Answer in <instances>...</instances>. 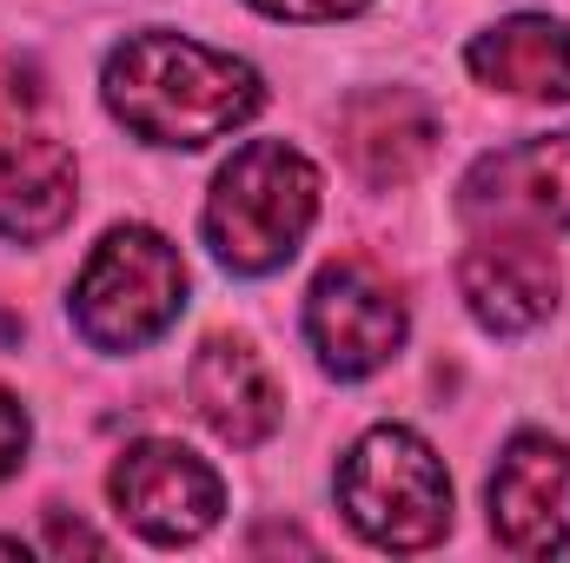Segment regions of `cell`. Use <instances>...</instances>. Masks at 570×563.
Masks as SVG:
<instances>
[{"label": "cell", "mask_w": 570, "mask_h": 563, "mask_svg": "<svg viewBox=\"0 0 570 563\" xmlns=\"http://www.w3.org/2000/svg\"><path fill=\"white\" fill-rule=\"evenodd\" d=\"M100 87L114 120L146 146H213L266 107V87L246 60L166 27L127 33L107 53Z\"/></svg>", "instance_id": "6da1fadb"}, {"label": "cell", "mask_w": 570, "mask_h": 563, "mask_svg": "<svg viewBox=\"0 0 570 563\" xmlns=\"http://www.w3.org/2000/svg\"><path fill=\"white\" fill-rule=\"evenodd\" d=\"M318 219V166L285 140H253L226 159L206 199V246L226 273H279Z\"/></svg>", "instance_id": "7a4b0ae2"}, {"label": "cell", "mask_w": 570, "mask_h": 563, "mask_svg": "<svg viewBox=\"0 0 570 563\" xmlns=\"http://www.w3.org/2000/svg\"><path fill=\"white\" fill-rule=\"evenodd\" d=\"M338 511L379 551H431L451 531V477L419 431L379 424L338 464Z\"/></svg>", "instance_id": "3957f363"}, {"label": "cell", "mask_w": 570, "mask_h": 563, "mask_svg": "<svg viewBox=\"0 0 570 563\" xmlns=\"http://www.w3.org/2000/svg\"><path fill=\"white\" fill-rule=\"evenodd\" d=\"M186 305V259L153 226H114L73 285V325L100 352L153 345Z\"/></svg>", "instance_id": "277c9868"}, {"label": "cell", "mask_w": 570, "mask_h": 563, "mask_svg": "<svg viewBox=\"0 0 570 563\" xmlns=\"http://www.w3.org/2000/svg\"><path fill=\"white\" fill-rule=\"evenodd\" d=\"M305 338L332 378H372L405 345V298L365 259H338L312 279L305 298Z\"/></svg>", "instance_id": "5b68a950"}, {"label": "cell", "mask_w": 570, "mask_h": 563, "mask_svg": "<svg viewBox=\"0 0 570 563\" xmlns=\"http://www.w3.org/2000/svg\"><path fill=\"white\" fill-rule=\"evenodd\" d=\"M114 504L146 544H193L219 524L226 484L206 457L173 437H146L114 464Z\"/></svg>", "instance_id": "8992f818"}, {"label": "cell", "mask_w": 570, "mask_h": 563, "mask_svg": "<svg viewBox=\"0 0 570 563\" xmlns=\"http://www.w3.org/2000/svg\"><path fill=\"white\" fill-rule=\"evenodd\" d=\"M458 206L471 226H491V233H558V226H570V134L484 152L464 172Z\"/></svg>", "instance_id": "52a82bcc"}, {"label": "cell", "mask_w": 570, "mask_h": 563, "mask_svg": "<svg viewBox=\"0 0 570 563\" xmlns=\"http://www.w3.org/2000/svg\"><path fill=\"white\" fill-rule=\"evenodd\" d=\"M491 537L511 557H558L570 544V451L558 437H511L491 471Z\"/></svg>", "instance_id": "ba28073f"}, {"label": "cell", "mask_w": 570, "mask_h": 563, "mask_svg": "<svg viewBox=\"0 0 570 563\" xmlns=\"http://www.w3.org/2000/svg\"><path fill=\"white\" fill-rule=\"evenodd\" d=\"M458 292L471 305V318L484 332H531L558 312V292H564V273L551 259L544 239L531 233H491L478 239L464 259H458Z\"/></svg>", "instance_id": "9c48e42d"}, {"label": "cell", "mask_w": 570, "mask_h": 563, "mask_svg": "<svg viewBox=\"0 0 570 563\" xmlns=\"http://www.w3.org/2000/svg\"><path fill=\"white\" fill-rule=\"evenodd\" d=\"M338 146H345L352 172L385 192V186H405V179L425 172V159L438 152V113L412 87H372V93L345 100Z\"/></svg>", "instance_id": "30bf717a"}, {"label": "cell", "mask_w": 570, "mask_h": 563, "mask_svg": "<svg viewBox=\"0 0 570 563\" xmlns=\"http://www.w3.org/2000/svg\"><path fill=\"white\" fill-rule=\"evenodd\" d=\"M193 405L226 444H266L285 418V392L273 365L246 338H206L193 358Z\"/></svg>", "instance_id": "8fae6325"}, {"label": "cell", "mask_w": 570, "mask_h": 563, "mask_svg": "<svg viewBox=\"0 0 570 563\" xmlns=\"http://www.w3.org/2000/svg\"><path fill=\"white\" fill-rule=\"evenodd\" d=\"M73 152L47 134H0V233L33 246L73 219Z\"/></svg>", "instance_id": "7c38bea8"}, {"label": "cell", "mask_w": 570, "mask_h": 563, "mask_svg": "<svg viewBox=\"0 0 570 563\" xmlns=\"http://www.w3.org/2000/svg\"><path fill=\"white\" fill-rule=\"evenodd\" d=\"M464 67L518 100H570V27L551 13H511L464 47Z\"/></svg>", "instance_id": "4fadbf2b"}, {"label": "cell", "mask_w": 570, "mask_h": 563, "mask_svg": "<svg viewBox=\"0 0 570 563\" xmlns=\"http://www.w3.org/2000/svg\"><path fill=\"white\" fill-rule=\"evenodd\" d=\"M27 437H33V424H27V412H20V398H13V392H0V477H13V471H20Z\"/></svg>", "instance_id": "5bb4252c"}, {"label": "cell", "mask_w": 570, "mask_h": 563, "mask_svg": "<svg viewBox=\"0 0 570 563\" xmlns=\"http://www.w3.org/2000/svg\"><path fill=\"white\" fill-rule=\"evenodd\" d=\"M253 7L273 13V20H345V13H358L372 0H253Z\"/></svg>", "instance_id": "9a60e30c"}, {"label": "cell", "mask_w": 570, "mask_h": 563, "mask_svg": "<svg viewBox=\"0 0 570 563\" xmlns=\"http://www.w3.org/2000/svg\"><path fill=\"white\" fill-rule=\"evenodd\" d=\"M47 551H60V557H67V551H94V557H100L107 544H100L87 524H67V517H53V531H47Z\"/></svg>", "instance_id": "2e32d148"}, {"label": "cell", "mask_w": 570, "mask_h": 563, "mask_svg": "<svg viewBox=\"0 0 570 563\" xmlns=\"http://www.w3.org/2000/svg\"><path fill=\"white\" fill-rule=\"evenodd\" d=\"M0 557H27V544L20 537H0Z\"/></svg>", "instance_id": "e0dca14e"}]
</instances>
